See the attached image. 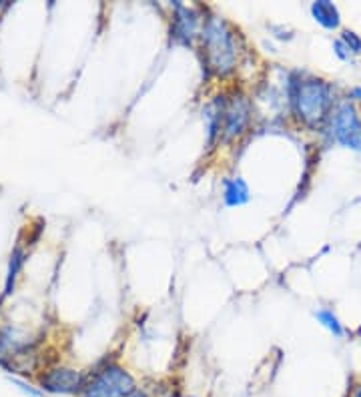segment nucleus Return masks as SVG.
<instances>
[{
    "mask_svg": "<svg viewBox=\"0 0 361 397\" xmlns=\"http://www.w3.org/2000/svg\"><path fill=\"white\" fill-rule=\"evenodd\" d=\"M203 48L207 65L219 74H225L235 67L237 60V50H235V38L227 24L221 18L211 16L203 28Z\"/></svg>",
    "mask_w": 361,
    "mask_h": 397,
    "instance_id": "1",
    "label": "nucleus"
},
{
    "mask_svg": "<svg viewBox=\"0 0 361 397\" xmlns=\"http://www.w3.org/2000/svg\"><path fill=\"white\" fill-rule=\"evenodd\" d=\"M289 96L295 113L309 125L319 123L331 106V89L323 81H291Z\"/></svg>",
    "mask_w": 361,
    "mask_h": 397,
    "instance_id": "2",
    "label": "nucleus"
},
{
    "mask_svg": "<svg viewBox=\"0 0 361 397\" xmlns=\"http://www.w3.org/2000/svg\"><path fill=\"white\" fill-rule=\"evenodd\" d=\"M139 387L133 375L117 363H109L94 371L82 387V397H130Z\"/></svg>",
    "mask_w": 361,
    "mask_h": 397,
    "instance_id": "3",
    "label": "nucleus"
},
{
    "mask_svg": "<svg viewBox=\"0 0 361 397\" xmlns=\"http://www.w3.org/2000/svg\"><path fill=\"white\" fill-rule=\"evenodd\" d=\"M331 133L338 142L351 147V149H361V123L357 118L355 108L350 103H341L331 115Z\"/></svg>",
    "mask_w": 361,
    "mask_h": 397,
    "instance_id": "4",
    "label": "nucleus"
},
{
    "mask_svg": "<svg viewBox=\"0 0 361 397\" xmlns=\"http://www.w3.org/2000/svg\"><path fill=\"white\" fill-rule=\"evenodd\" d=\"M249 121V103L243 96H235L231 103L221 105V133L225 140L233 139L237 135H241Z\"/></svg>",
    "mask_w": 361,
    "mask_h": 397,
    "instance_id": "5",
    "label": "nucleus"
},
{
    "mask_svg": "<svg viewBox=\"0 0 361 397\" xmlns=\"http://www.w3.org/2000/svg\"><path fill=\"white\" fill-rule=\"evenodd\" d=\"M43 387L52 393H77V391H82L84 381L77 371L57 369V371H50L47 377H43Z\"/></svg>",
    "mask_w": 361,
    "mask_h": 397,
    "instance_id": "6",
    "label": "nucleus"
},
{
    "mask_svg": "<svg viewBox=\"0 0 361 397\" xmlns=\"http://www.w3.org/2000/svg\"><path fill=\"white\" fill-rule=\"evenodd\" d=\"M175 18H173V38L181 45H191V40L197 35L199 18L191 9H187L183 4H175Z\"/></svg>",
    "mask_w": 361,
    "mask_h": 397,
    "instance_id": "7",
    "label": "nucleus"
},
{
    "mask_svg": "<svg viewBox=\"0 0 361 397\" xmlns=\"http://www.w3.org/2000/svg\"><path fill=\"white\" fill-rule=\"evenodd\" d=\"M225 205L227 207H239L249 201V187L243 179H227L225 181Z\"/></svg>",
    "mask_w": 361,
    "mask_h": 397,
    "instance_id": "8",
    "label": "nucleus"
},
{
    "mask_svg": "<svg viewBox=\"0 0 361 397\" xmlns=\"http://www.w3.org/2000/svg\"><path fill=\"white\" fill-rule=\"evenodd\" d=\"M311 12H313L315 21L323 24L326 28H338L339 26V11L335 4H331L327 0H317L311 4Z\"/></svg>",
    "mask_w": 361,
    "mask_h": 397,
    "instance_id": "9",
    "label": "nucleus"
},
{
    "mask_svg": "<svg viewBox=\"0 0 361 397\" xmlns=\"http://www.w3.org/2000/svg\"><path fill=\"white\" fill-rule=\"evenodd\" d=\"M315 317L326 325L333 335H343V328H341V323H339V319L335 315H333V311H329V309H321V311H317L315 313Z\"/></svg>",
    "mask_w": 361,
    "mask_h": 397,
    "instance_id": "10",
    "label": "nucleus"
},
{
    "mask_svg": "<svg viewBox=\"0 0 361 397\" xmlns=\"http://www.w3.org/2000/svg\"><path fill=\"white\" fill-rule=\"evenodd\" d=\"M341 43L345 45V47L350 48V50H353L355 55L357 52H361V38L355 33H350V30H345L343 35H341Z\"/></svg>",
    "mask_w": 361,
    "mask_h": 397,
    "instance_id": "11",
    "label": "nucleus"
},
{
    "mask_svg": "<svg viewBox=\"0 0 361 397\" xmlns=\"http://www.w3.org/2000/svg\"><path fill=\"white\" fill-rule=\"evenodd\" d=\"M345 50H350V48L345 47V45H343L341 40H338V43H335V52H338L339 59H348V57H350V55H348Z\"/></svg>",
    "mask_w": 361,
    "mask_h": 397,
    "instance_id": "12",
    "label": "nucleus"
},
{
    "mask_svg": "<svg viewBox=\"0 0 361 397\" xmlns=\"http://www.w3.org/2000/svg\"><path fill=\"white\" fill-rule=\"evenodd\" d=\"M351 96H355V99H360L361 101V89H353V91H351Z\"/></svg>",
    "mask_w": 361,
    "mask_h": 397,
    "instance_id": "13",
    "label": "nucleus"
},
{
    "mask_svg": "<svg viewBox=\"0 0 361 397\" xmlns=\"http://www.w3.org/2000/svg\"><path fill=\"white\" fill-rule=\"evenodd\" d=\"M353 397H361V387H360V389H357V393H355V396H353Z\"/></svg>",
    "mask_w": 361,
    "mask_h": 397,
    "instance_id": "14",
    "label": "nucleus"
}]
</instances>
